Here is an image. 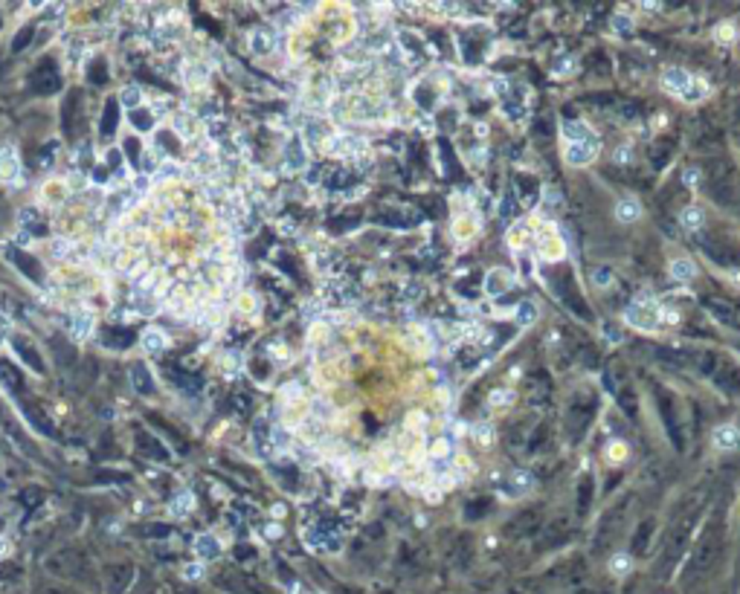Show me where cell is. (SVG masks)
I'll return each mask as SVG.
<instances>
[{
    "mask_svg": "<svg viewBox=\"0 0 740 594\" xmlns=\"http://www.w3.org/2000/svg\"><path fill=\"white\" fill-rule=\"evenodd\" d=\"M624 322L636 331H644V333H654L662 328L665 322V307L659 302H654L651 296H641L636 299L633 304L624 307Z\"/></svg>",
    "mask_w": 740,
    "mask_h": 594,
    "instance_id": "7a4b0ae2",
    "label": "cell"
},
{
    "mask_svg": "<svg viewBox=\"0 0 740 594\" xmlns=\"http://www.w3.org/2000/svg\"><path fill=\"white\" fill-rule=\"evenodd\" d=\"M166 345H169V336H166V331H160V328H148V331H142V336H140V348H142L145 354H163Z\"/></svg>",
    "mask_w": 740,
    "mask_h": 594,
    "instance_id": "8fae6325",
    "label": "cell"
},
{
    "mask_svg": "<svg viewBox=\"0 0 740 594\" xmlns=\"http://www.w3.org/2000/svg\"><path fill=\"white\" fill-rule=\"evenodd\" d=\"M450 232H453L456 241H471L479 232V215H459V217H453Z\"/></svg>",
    "mask_w": 740,
    "mask_h": 594,
    "instance_id": "30bf717a",
    "label": "cell"
},
{
    "mask_svg": "<svg viewBox=\"0 0 740 594\" xmlns=\"http://www.w3.org/2000/svg\"><path fill=\"white\" fill-rule=\"evenodd\" d=\"M404 342H407V348L413 351V354H418V357H424V354H433V339H430V333L427 331H421V328H413V331H407V336H404Z\"/></svg>",
    "mask_w": 740,
    "mask_h": 594,
    "instance_id": "7c38bea8",
    "label": "cell"
},
{
    "mask_svg": "<svg viewBox=\"0 0 740 594\" xmlns=\"http://www.w3.org/2000/svg\"><path fill=\"white\" fill-rule=\"evenodd\" d=\"M607 458H610V461H624V458H627V444L612 441V444L607 447Z\"/></svg>",
    "mask_w": 740,
    "mask_h": 594,
    "instance_id": "d6a6232c",
    "label": "cell"
},
{
    "mask_svg": "<svg viewBox=\"0 0 740 594\" xmlns=\"http://www.w3.org/2000/svg\"><path fill=\"white\" fill-rule=\"evenodd\" d=\"M250 50L256 52V55H270L273 50H276V33L273 29H253L250 33Z\"/></svg>",
    "mask_w": 740,
    "mask_h": 594,
    "instance_id": "5bb4252c",
    "label": "cell"
},
{
    "mask_svg": "<svg viewBox=\"0 0 740 594\" xmlns=\"http://www.w3.org/2000/svg\"><path fill=\"white\" fill-rule=\"evenodd\" d=\"M471 435L476 438L479 444H490V441H493V429H490L488 423H476V426H471Z\"/></svg>",
    "mask_w": 740,
    "mask_h": 594,
    "instance_id": "1f68e13d",
    "label": "cell"
},
{
    "mask_svg": "<svg viewBox=\"0 0 740 594\" xmlns=\"http://www.w3.org/2000/svg\"><path fill=\"white\" fill-rule=\"evenodd\" d=\"M529 241H534V235H532V229H529V224H514L511 229H508V244H511V249H526L529 246Z\"/></svg>",
    "mask_w": 740,
    "mask_h": 594,
    "instance_id": "44dd1931",
    "label": "cell"
},
{
    "mask_svg": "<svg viewBox=\"0 0 740 594\" xmlns=\"http://www.w3.org/2000/svg\"><path fill=\"white\" fill-rule=\"evenodd\" d=\"M572 70H575V58L566 55V58L561 61V64H554V67H551V76H558V79H561V76H566V73H572Z\"/></svg>",
    "mask_w": 740,
    "mask_h": 594,
    "instance_id": "836d02e7",
    "label": "cell"
},
{
    "mask_svg": "<svg viewBox=\"0 0 740 594\" xmlns=\"http://www.w3.org/2000/svg\"><path fill=\"white\" fill-rule=\"evenodd\" d=\"M561 137L566 145H575V142H601L598 134L590 128L587 122H578V119H566L561 125Z\"/></svg>",
    "mask_w": 740,
    "mask_h": 594,
    "instance_id": "52a82bcc",
    "label": "cell"
},
{
    "mask_svg": "<svg viewBox=\"0 0 740 594\" xmlns=\"http://www.w3.org/2000/svg\"><path fill=\"white\" fill-rule=\"evenodd\" d=\"M267 537H282V527H279V525H270V527H267Z\"/></svg>",
    "mask_w": 740,
    "mask_h": 594,
    "instance_id": "74e56055",
    "label": "cell"
},
{
    "mask_svg": "<svg viewBox=\"0 0 740 594\" xmlns=\"http://www.w3.org/2000/svg\"><path fill=\"white\" fill-rule=\"evenodd\" d=\"M90 331H94V314H76L73 319H70V333L76 336V339H84Z\"/></svg>",
    "mask_w": 740,
    "mask_h": 594,
    "instance_id": "7402d4cb",
    "label": "cell"
},
{
    "mask_svg": "<svg viewBox=\"0 0 740 594\" xmlns=\"http://www.w3.org/2000/svg\"><path fill=\"white\" fill-rule=\"evenodd\" d=\"M514 281H517V275L511 270H505V267L488 270V275H485V296H490V299L505 296L514 287Z\"/></svg>",
    "mask_w": 740,
    "mask_h": 594,
    "instance_id": "5b68a950",
    "label": "cell"
},
{
    "mask_svg": "<svg viewBox=\"0 0 740 594\" xmlns=\"http://www.w3.org/2000/svg\"><path fill=\"white\" fill-rule=\"evenodd\" d=\"M610 571H612L615 577L630 574V571H633V556H630V554H615V556L610 559Z\"/></svg>",
    "mask_w": 740,
    "mask_h": 594,
    "instance_id": "4316f807",
    "label": "cell"
},
{
    "mask_svg": "<svg viewBox=\"0 0 740 594\" xmlns=\"http://www.w3.org/2000/svg\"><path fill=\"white\" fill-rule=\"evenodd\" d=\"M668 273H671V278L673 281H691L694 275H697V264L691 261V258H673L671 261V267H668Z\"/></svg>",
    "mask_w": 740,
    "mask_h": 594,
    "instance_id": "d6986e66",
    "label": "cell"
},
{
    "mask_svg": "<svg viewBox=\"0 0 740 594\" xmlns=\"http://www.w3.org/2000/svg\"><path fill=\"white\" fill-rule=\"evenodd\" d=\"M662 87L671 96L683 99V102H702L708 93V84H702L694 73H688L685 67H665L662 70Z\"/></svg>",
    "mask_w": 740,
    "mask_h": 594,
    "instance_id": "6da1fadb",
    "label": "cell"
},
{
    "mask_svg": "<svg viewBox=\"0 0 740 594\" xmlns=\"http://www.w3.org/2000/svg\"><path fill=\"white\" fill-rule=\"evenodd\" d=\"M514 400V389H493L490 394H488V403L493 406V409H500V406H508Z\"/></svg>",
    "mask_w": 740,
    "mask_h": 594,
    "instance_id": "4dcf8cb0",
    "label": "cell"
},
{
    "mask_svg": "<svg viewBox=\"0 0 740 594\" xmlns=\"http://www.w3.org/2000/svg\"><path fill=\"white\" fill-rule=\"evenodd\" d=\"M534 244H537V256L546 258V261H561L566 256V244L561 241V232L558 229H540L534 235Z\"/></svg>",
    "mask_w": 740,
    "mask_h": 594,
    "instance_id": "277c9868",
    "label": "cell"
},
{
    "mask_svg": "<svg viewBox=\"0 0 740 594\" xmlns=\"http://www.w3.org/2000/svg\"><path fill=\"white\" fill-rule=\"evenodd\" d=\"M323 148L328 154L340 160H352V157H360V154L369 151V142L360 137V134H349V131H337V134H328L323 139Z\"/></svg>",
    "mask_w": 740,
    "mask_h": 594,
    "instance_id": "3957f363",
    "label": "cell"
},
{
    "mask_svg": "<svg viewBox=\"0 0 740 594\" xmlns=\"http://www.w3.org/2000/svg\"><path fill=\"white\" fill-rule=\"evenodd\" d=\"M593 281H595V285H601V287H607L610 281H612V273H610V270H595V273H593Z\"/></svg>",
    "mask_w": 740,
    "mask_h": 594,
    "instance_id": "e575fe53",
    "label": "cell"
},
{
    "mask_svg": "<svg viewBox=\"0 0 740 594\" xmlns=\"http://www.w3.org/2000/svg\"><path fill=\"white\" fill-rule=\"evenodd\" d=\"M21 177V160L15 148H4L0 151V183H18Z\"/></svg>",
    "mask_w": 740,
    "mask_h": 594,
    "instance_id": "9c48e42d",
    "label": "cell"
},
{
    "mask_svg": "<svg viewBox=\"0 0 740 594\" xmlns=\"http://www.w3.org/2000/svg\"><path fill=\"white\" fill-rule=\"evenodd\" d=\"M561 192L558 189H546L543 192V200H540V209H537V215H540V221H554V212L561 209Z\"/></svg>",
    "mask_w": 740,
    "mask_h": 594,
    "instance_id": "e0dca14e",
    "label": "cell"
},
{
    "mask_svg": "<svg viewBox=\"0 0 740 594\" xmlns=\"http://www.w3.org/2000/svg\"><path fill=\"white\" fill-rule=\"evenodd\" d=\"M612 215H615V221H619V224H633V221H639V217H641V203L636 198H622L619 203H615Z\"/></svg>",
    "mask_w": 740,
    "mask_h": 594,
    "instance_id": "9a60e30c",
    "label": "cell"
},
{
    "mask_svg": "<svg viewBox=\"0 0 740 594\" xmlns=\"http://www.w3.org/2000/svg\"><path fill=\"white\" fill-rule=\"evenodd\" d=\"M172 122H174V131H177L183 139H192V137H195V131H198V128H195L198 122H195L189 113H177Z\"/></svg>",
    "mask_w": 740,
    "mask_h": 594,
    "instance_id": "d4e9b609",
    "label": "cell"
},
{
    "mask_svg": "<svg viewBox=\"0 0 740 594\" xmlns=\"http://www.w3.org/2000/svg\"><path fill=\"white\" fill-rule=\"evenodd\" d=\"M532 487H534V479H532L529 473H522V470H520V473L511 476V490H508L511 496H508V498H514V496H520V493H526V490H532Z\"/></svg>",
    "mask_w": 740,
    "mask_h": 594,
    "instance_id": "f1b7e54d",
    "label": "cell"
},
{
    "mask_svg": "<svg viewBox=\"0 0 740 594\" xmlns=\"http://www.w3.org/2000/svg\"><path fill=\"white\" fill-rule=\"evenodd\" d=\"M598 148H601V142H575V145H566L564 160H566L569 166H590V163L598 157Z\"/></svg>",
    "mask_w": 740,
    "mask_h": 594,
    "instance_id": "ba28073f",
    "label": "cell"
},
{
    "mask_svg": "<svg viewBox=\"0 0 740 594\" xmlns=\"http://www.w3.org/2000/svg\"><path fill=\"white\" fill-rule=\"evenodd\" d=\"M680 224H683V229L697 232V229L702 227V209H700V206H688V209H683V212H680Z\"/></svg>",
    "mask_w": 740,
    "mask_h": 594,
    "instance_id": "603a6c76",
    "label": "cell"
},
{
    "mask_svg": "<svg viewBox=\"0 0 740 594\" xmlns=\"http://www.w3.org/2000/svg\"><path fill=\"white\" fill-rule=\"evenodd\" d=\"M142 99H145V93H142L140 84H128V87H122V93H119V102L125 105L128 110H134L137 105H142Z\"/></svg>",
    "mask_w": 740,
    "mask_h": 594,
    "instance_id": "cb8c5ba5",
    "label": "cell"
},
{
    "mask_svg": "<svg viewBox=\"0 0 740 594\" xmlns=\"http://www.w3.org/2000/svg\"><path fill=\"white\" fill-rule=\"evenodd\" d=\"M633 26H636V23H633V18H630L627 12H615V15H612V29H615L619 35H630Z\"/></svg>",
    "mask_w": 740,
    "mask_h": 594,
    "instance_id": "f546056e",
    "label": "cell"
},
{
    "mask_svg": "<svg viewBox=\"0 0 740 594\" xmlns=\"http://www.w3.org/2000/svg\"><path fill=\"white\" fill-rule=\"evenodd\" d=\"M712 441H714V447H717V450L729 452V450H734V447L740 444V429H737L734 423H723V426H717V429H714Z\"/></svg>",
    "mask_w": 740,
    "mask_h": 594,
    "instance_id": "4fadbf2b",
    "label": "cell"
},
{
    "mask_svg": "<svg viewBox=\"0 0 740 594\" xmlns=\"http://www.w3.org/2000/svg\"><path fill=\"white\" fill-rule=\"evenodd\" d=\"M41 195H44V203H47L50 209H58L61 203L67 200V183H65V180H50V183H44Z\"/></svg>",
    "mask_w": 740,
    "mask_h": 594,
    "instance_id": "2e32d148",
    "label": "cell"
},
{
    "mask_svg": "<svg viewBox=\"0 0 740 594\" xmlns=\"http://www.w3.org/2000/svg\"><path fill=\"white\" fill-rule=\"evenodd\" d=\"M183 577H186V580H198V577H203V566H198V562H192V569H186V571H183Z\"/></svg>",
    "mask_w": 740,
    "mask_h": 594,
    "instance_id": "d590c367",
    "label": "cell"
},
{
    "mask_svg": "<svg viewBox=\"0 0 740 594\" xmlns=\"http://www.w3.org/2000/svg\"><path fill=\"white\" fill-rule=\"evenodd\" d=\"M195 508V496L192 493H177V498L169 505V513L172 516H183V513H189Z\"/></svg>",
    "mask_w": 740,
    "mask_h": 594,
    "instance_id": "484cf974",
    "label": "cell"
},
{
    "mask_svg": "<svg viewBox=\"0 0 740 594\" xmlns=\"http://www.w3.org/2000/svg\"><path fill=\"white\" fill-rule=\"evenodd\" d=\"M604 331H607V333H604V336H607V342H622V333H619V328L612 331L610 325H604Z\"/></svg>",
    "mask_w": 740,
    "mask_h": 594,
    "instance_id": "8d00e7d4",
    "label": "cell"
},
{
    "mask_svg": "<svg viewBox=\"0 0 740 594\" xmlns=\"http://www.w3.org/2000/svg\"><path fill=\"white\" fill-rule=\"evenodd\" d=\"M195 551H198V556H201V559H218L224 548H221L218 537H212V534H201V537L195 539Z\"/></svg>",
    "mask_w": 740,
    "mask_h": 594,
    "instance_id": "ac0fdd59",
    "label": "cell"
},
{
    "mask_svg": "<svg viewBox=\"0 0 740 594\" xmlns=\"http://www.w3.org/2000/svg\"><path fill=\"white\" fill-rule=\"evenodd\" d=\"M285 169L288 171H305L308 169V148H305V137L302 134H293L288 142H285Z\"/></svg>",
    "mask_w": 740,
    "mask_h": 594,
    "instance_id": "8992f818",
    "label": "cell"
},
{
    "mask_svg": "<svg viewBox=\"0 0 740 594\" xmlns=\"http://www.w3.org/2000/svg\"><path fill=\"white\" fill-rule=\"evenodd\" d=\"M514 319L520 328H532L537 322V304L532 299H522L517 307H514Z\"/></svg>",
    "mask_w": 740,
    "mask_h": 594,
    "instance_id": "ffe728a7",
    "label": "cell"
},
{
    "mask_svg": "<svg viewBox=\"0 0 740 594\" xmlns=\"http://www.w3.org/2000/svg\"><path fill=\"white\" fill-rule=\"evenodd\" d=\"M714 41L717 44H734L737 41V26L731 21H723L714 26Z\"/></svg>",
    "mask_w": 740,
    "mask_h": 594,
    "instance_id": "83f0119b",
    "label": "cell"
}]
</instances>
